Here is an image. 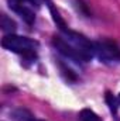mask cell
Masks as SVG:
<instances>
[{
    "label": "cell",
    "mask_w": 120,
    "mask_h": 121,
    "mask_svg": "<svg viewBox=\"0 0 120 121\" xmlns=\"http://www.w3.org/2000/svg\"><path fill=\"white\" fill-rule=\"evenodd\" d=\"M1 45L3 48L16 52V54H21L27 58H35V49L38 47V42L30 39L27 37H20V35H14V34H7L3 39H1Z\"/></svg>",
    "instance_id": "1"
},
{
    "label": "cell",
    "mask_w": 120,
    "mask_h": 121,
    "mask_svg": "<svg viewBox=\"0 0 120 121\" xmlns=\"http://www.w3.org/2000/svg\"><path fill=\"white\" fill-rule=\"evenodd\" d=\"M93 47H95V55H97L103 62L120 60V49L115 42L105 39L93 42Z\"/></svg>",
    "instance_id": "2"
},
{
    "label": "cell",
    "mask_w": 120,
    "mask_h": 121,
    "mask_svg": "<svg viewBox=\"0 0 120 121\" xmlns=\"http://www.w3.org/2000/svg\"><path fill=\"white\" fill-rule=\"evenodd\" d=\"M52 42H54V47L60 51L62 55H65L66 58H71V59H74V60H83L82 55L68 41H65L62 37H55Z\"/></svg>",
    "instance_id": "3"
},
{
    "label": "cell",
    "mask_w": 120,
    "mask_h": 121,
    "mask_svg": "<svg viewBox=\"0 0 120 121\" xmlns=\"http://www.w3.org/2000/svg\"><path fill=\"white\" fill-rule=\"evenodd\" d=\"M13 118L16 121H37L34 120L32 114H31L28 110H24V108H18L13 113Z\"/></svg>",
    "instance_id": "4"
},
{
    "label": "cell",
    "mask_w": 120,
    "mask_h": 121,
    "mask_svg": "<svg viewBox=\"0 0 120 121\" xmlns=\"http://www.w3.org/2000/svg\"><path fill=\"white\" fill-rule=\"evenodd\" d=\"M0 26H1V30L6 31V32H10V34L16 30V24H14V21H13L11 18H9L6 14H3V16H1Z\"/></svg>",
    "instance_id": "5"
},
{
    "label": "cell",
    "mask_w": 120,
    "mask_h": 121,
    "mask_svg": "<svg viewBox=\"0 0 120 121\" xmlns=\"http://www.w3.org/2000/svg\"><path fill=\"white\" fill-rule=\"evenodd\" d=\"M44 0H10V6L11 9L17 7V6H38L41 4Z\"/></svg>",
    "instance_id": "6"
},
{
    "label": "cell",
    "mask_w": 120,
    "mask_h": 121,
    "mask_svg": "<svg viewBox=\"0 0 120 121\" xmlns=\"http://www.w3.org/2000/svg\"><path fill=\"white\" fill-rule=\"evenodd\" d=\"M79 118H81V121H100V118L89 108L82 110L81 114H79Z\"/></svg>",
    "instance_id": "7"
},
{
    "label": "cell",
    "mask_w": 120,
    "mask_h": 121,
    "mask_svg": "<svg viewBox=\"0 0 120 121\" xmlns=\"http://www.w3.org/2000/svg\"><path fill=\"white\" fill-rule=\"evenodd\" d=\"M106 101H107V104H109V107H110V111H112V113H116V111H117V107H119L117 99H115L113 94L107 93V94H106Z\"/></svg>",
    "instance_id": "8"
},
{
    "label": "cell",
    "mask_w": 120,
    "mask_h": 121,
    "mask_svg": "<svg viewBox=\"0 0 120 121\" xmlns=\"http://www.w3.org/2000/svg\"><path fill=\"white\" fill-rule=\"evenodd\" d=\"M119 99H120V96H119Z\"/></svg>",
    "instance_id": "9"
}]
</instances>
